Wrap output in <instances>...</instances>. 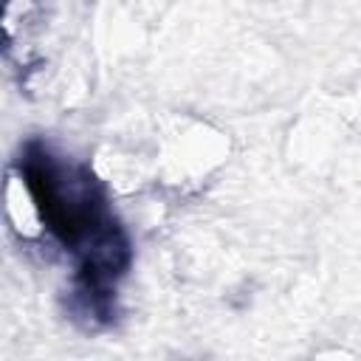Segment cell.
<instances>
[{
  "label": "cell",
  "instance_id": "1",
  "mask_svg": "<svg viewBox=\"0 0 361 361\" xmlns=\"http://www.w3.org/2000/svg\"><path fill=\"white\" fill-rule=\"evenodd\" d=\"M6 214L11 220V228L20 237H25V240L37 237L45 228L39 203L34 197V189H31L25 172H8V183H6Z\"/></svg>",
  "mask_w": 361,
  "mask_h": 361
}]
</instances>
